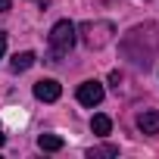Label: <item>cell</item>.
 <instances>
[{"label": "cell", "instance_id": "1", "mask_svg": "<svg viewBox=\"0 0 159 159\" xmlns=\"http://www.w3.org/2000/svg\"><path fill=\"white\" fill-rule=\"evenodd\" d=\"M75 41H78V28H75V22H69V19H59L53 28H50V62H59V56L62 53H69L72 47H75Z\"/></svg>", "mask_w": 159, "mask_h": 159}, {"label": "cell", "instance_id": "2", "mask_svg": "<svg viewBox=\"0 0 159 159\" xmlns=\"http://www.w3.org/2000/svg\"><path fill=\"white\" fill-rule=\"evenodd\" d=\"M112 22H84L81 25V41L91 47V50H100L112 41Z\"/></svg>", "mask_w": 159, "mask_h": 159}, {"label": "cell", "instance_id": "3", "mask_svg": "<svg viewBox=\"0 0 159 159\" xmlns=\"http://www.w3.org/2000/svg\"><path fill=\"white\" fill-rule=\"evenodd\" d=\"M103 84L100 81H84V84H78V103L81 106H100L103 103Z\"/></svg>", "mask_w": 159, "mask_h": 159}, {"label": "cell", "instance_id": "4", "mask_svg": "<svg viewBox=\"0 0 159 159\" xmlns=\"http://www.w3.org/2000/svg\"><path fill=\"white\" fill-rule=\"evenodd\" d=\"M59 94H62V88H59V81H53V78H41V81L34 84V97L41 103H56Z\"/></svg>", "mask_w": 159, "mask_h": 159}, {"label": "cell", "instance_id": "5", "mask_svg": "<svg viewBox=\"0 0 159 159\" xmlns=\"http://www.w3.org/2000/svg\"><path fill=\"white\" fill-rule=\"evenodd\" d=\"M137 128L143 134H159V112H140L137 116Z\"/></svg>", "mask_w": 159, "mask_h": 159}, {"label": "cell", "instance_id": "6", "mask_svg": "<svg viewBox=\"0 0 159 159\" xmlns=\"http://www.w3.org/2000/svg\"><path fill=\"white\" fill-rule=\"evenodd\" d=\"M34 59H38V56H34L31 50H22V53H16V56H13V62H10V66H13V72H25V69H31V66H34Z\"/></svg>", "mask_w": 159, "mask_h": 159}, {"label": "cell", "instance_id": "7", "mask_svg": "<svg viewBox=\"0 0 159 159\" xmlns=\"http://www.w3.org/2000/svg\"><path fill=\"white\" fill-rule=\"evenodd\" d=\"M91 131H94L97 137H106V134L112 131V119H109V116H94V119H91Z\"/></svg>", "mask_w": 159, "mask_h": 159}, {"label": "cell", "instance_id": "8", "mask_svg": "<svg viewBox=\"0 0 159 159\" xmlns=\"http://www.w3.org/2000/svg\"><path fill=\"white\" fill-rule=\"evenodd\" d=\"M38 147L44 153H56V150H62V137L59 134H41L38 137Z\"/></svg>", "mask_w": 159, "mask_h": 159}, {"label": "cell", "instance_id": "9", "mask_svg": "<svg viewBox=\"0 0 159 159\" xmlns=\"http://www.w3.org/2000/svg\"><path fill=\"white\" fill-rule=\"evenodd\" d=\"M91 156H119V147L106 143V147H97V150H91Z\"/></svg>", "mask_w": 159, "mask_h": 159}, {"label": "cell", "instance_id": "10", "mask_svg": "<svg viewBox=\"0 0 159 159\" xmlns=\"http://www.w3.org/2000/svg\"><path fill=\"white\" fill-rule=\"evenodd\" d=\"M3 53H7V34L0 31V56H3Z\"/></svg>", "mask_w": 159, "mask_h": 159}, {"label": "cell", "instance_id": "11", "mask_svg": "<svg viewBox=\"0 0 159 159\" xmlns=\"http://www.w3.org/2000/svg\"><path fill=\"white\" fill-rule=\"evenodd\" d=\"M10 7H13V0H0V13H7Z\"/></svg>", "mask_w": 159, "mask_h": 159}, {"label": "cell", "instance_id": "12", "mask_svg": "<svg viewBox=\"0 0 159 159\" xmlns=\"http://www.w3.org/2000/svg\"><path fill=\"white\" fill-rule=\"evenodd\" d=\"M34 3H38V7L44 10V7H50V0H34Z\"/></svg>", "mask_w": 159, "mask_h": 159}, {"label": "cell", "instance_id": "13", "mask_svg": "<svg viewBox=\"0 0 159 159\" xmlns=\"http://www.w3.org/2000/svg\"><path fill=\"white\" fill-rule=\"evenodd\" d=\"M7 143V134H3V128H0V147H3Z\"/></svg>", "mask_w": 159, "mask_h": 159}]
</instances>
